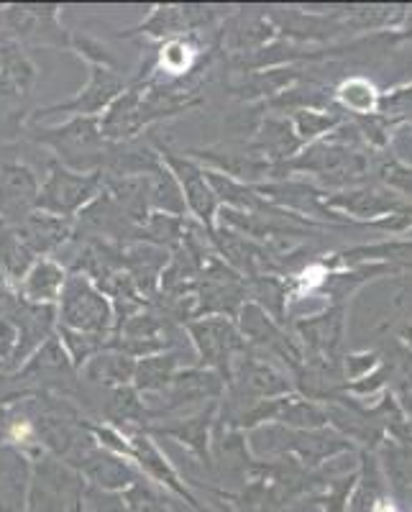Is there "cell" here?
<instances>
[{"mask_svg": "<svg viewBox=\"0 0 412 512\" xmlns=\"http://www.w3.org/2000/svg\"><path fill=\"white\" fill-rule=\"evenodd\" d=\"M341 100L349 108H354V111L359 113H369L374 111V105H377V90H374V85H369L366 80H349L346 85L341 88Z\"/></svg>", "mask_w": 412, "mask_h": 512, "instance_id": "obj_1", "label": "cell"}, {"mask_svg": "<svg viewBox=\"0 0 412 512\" xmlns=\"http://www.w3.org/2000/svg\"><path fill=\"white\" fill-rule=\"evenodd\" d=\"M128 507H131V512H167L157 497L141 487H136L134 492L128 495Z\"/></svg>", "mask_w": 412, "mask_h": 512, "instance_id": "obj_2", "label": "cell"}, {"mask_svg": "<svg viewBox=\"0 0 412 512\" xmlns=\"http://www.w3.org/2000/svg\"><path fill=\"white\" fill-rule=\"evenodd\" d=\"M377 512H395V507H389V505H379Z\"/></svg>", "mask_w": 412, "mask_h": 512, "instance_id": "obj_3", "label": "cell"}]
</instances>
